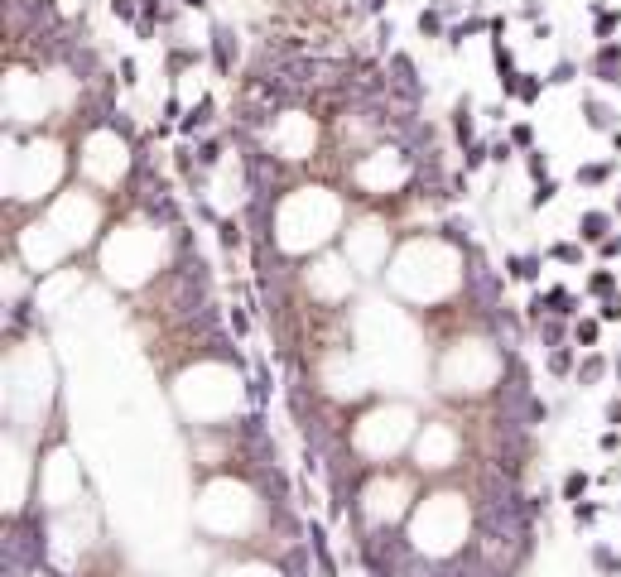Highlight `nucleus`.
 <instances>
[{
    "instance_id": "1",
    "label": "nucleus",
    "mask_w": 621,
    "mask_h": 577,
    "mask_svg": "<svg viewBox=\"0 0 621 577\" xmlns=\"http://www.w3.org/2000/svg\"><path fill=\"white\" fill-rule=\"evenodd\" d=\"M390 92L400 96V101H424V82H419V68H414V58H405V53H395L390 58Z\"/></svg>"
},
{
    "instance_id": "2",
    "label": "nucleus",
    "mask_w": 621,
    "mask_h": 577,
    "mask_svg": "<svg viewBox=\"0 0 621 577\" xmlns=\"http://www.w3.org/2000/svg\"><path fill=\"white\" fill-rule=\"evenodd\" d=\"M212 63H217V73H231L236 68V34L226 24L212 29Z\"/></svg>"
},
{
    "instance_id": "3",
    "label": "nucleus",
    "mask_w": 621,
    "mask_h": 577,
    "mask_svg": "<svg viewBox=\"0 0 621 577\" xmlns=\"http://www.w3.org/2000/svg\"><path fill=\"white\" fill-rule=\"evenodd\" d=\"M578 236H583L588 246H602V241L612 236V217H607V212H583V221H578Z\"/></svg>"
},
{
    "instance_id": "4",
    "label": "nucleus",
    "mask_w": 621,
    "mask_h": 577,
    "mask_svg": "<svg viewBox=\"0 0 621 577\" xmlns=\"http://www.w3.org/2000/svg\"><path fill=\"white\" fill-rule=\"evenodd\" d=\"M539 92H544V82L530 77V73H511V77H506V96H516V101H534Z\"/></svg>"
},
{
    "instance_id": "5",
    "label": "nucleus",
    "mask_w": 621,
    "mask_h": 577,
    "mask_svg": "<svg viewBox=\"0 0 621 577\" xmlns=\"http://www.w3.org/2000/svg\"><path fill=\"white\" fill-rule=\"evenodd\" d=\"M583 116H588V130H612V125H617V111H612V106H602L597 96H588V101H583Z\"/></svg>"
},
{
    "instance_id": "6",
    "label": "nucleus",
    "mask_w": 621,
    "mask_h": 577,
    "mask_svg": "<svg viewBox=\"0 0 621 577\" xmlns=\"http://www.w3.org/2000/svg\"><path fill=\"white\" fill-rule=\"evenodd\" d=\"M212 111H217V101H212V96H203V101H198V106H193V111H188V116L179 120V130H183V135H193V130H203L207 120H212Z\"/></svg>"
},
{
    "instance_id": "7",
    "label": "nucleus",
    "mask_w": 621,
    "mask_h": 577,
    "mask_svg": "<svg viewBox=\"0 0 621 577\" xmlns=\"http://www.w3.org/2000/svg\"><path fill=\"white\" fill-rule=\"evenodd\" d=\"M573 308H578V298H573L568 288H549V293H544V313H554V318H568Z\"/></svg>"
},
{
    "instance_id": "8",
    "label": "nucleus",
    "mask_w": 621,
    "mask_h": 577,
    "mask_svg": "<svg viewBox=\"0 0 621 577\" xmlns=\"http://www.w3.org/2000/svg\"><path fill=\"white\" fill-rule=\"evenodd\" d=\"M506 275L511 280H539V260L534 255H506Z\"/></svg>"
},
{
    "instance_id": "9",
    "label": "nucleus",
    "mask_w": 621,
    "mask_h": 577,
    "mask_svg": "<svg viewBox=\"0 0 621 577\" xmlns=\"http://www.w3.org/2000/svg\"><path fill=\"white\" fill-rule=\"evenodd\" d=\"M612 174H617V164H583V169H578V183H583V188H597V183H607Z\"/></svg>"
},
{
    "instance_id": "10",
    "label": "nucleus",
    "mask_w": 621,
    "mask_h": 577,
    "mask_svg": "<svg viewBox=\"0 0 621 577\" xmlns=\"http://www.w3.org/2000/svg\"><path fill=\"white\" fill-rule=\"evenodd\" d=\"M549 376H554V381L573 376V351H568V347H549Z\"/></svg>"
},
{
    "instance_id": "11",
    "label": "nucleus",
    "mask_w": 621,
    "mask_h": 577,
    "mask_svg": "<svg viewBox=\"0 0 621 577\" xmlns=\"http://www.w3.org/2000/svg\"><path fill=\"white\" fill-rule=\"evenodd\" d=\"M573 77H578V63H573V58H559V63L549 68V77H544V82H554V87H568Z\"/></svg>"
},
{
    "instance_id": "12",
    "label": "nucleus",
    "mask_w": 621,
    "mask_h": 577,
    "mask_svg": "<svg viewBox=\"0 0 621 577\" xmlns=\"http://www.w3.org/2000/svg\"><path fill=\"white\" fill-rule=\"evenodd\" d=\"M453 130H458V140H462V145L472 149V111H467V101H462V106L453 111Z\"/></svg>"
},
{
    "instance_id": "13",
    "label": "nucleus",
    "mask_w": 621,
    "mask_h": 577,
    "mask_svg": "<svg viewBox=\"0 0 621 577\" xmlns=\"http://www.w3.org/2000/svg\"><path fill=\"white\" fill-rule=\"evenodd\" d=\"M593 15H597V44H602V39L621 24V15H617V10H607V15H602V0H593Z\"/></svg>"
},
{
    "instance_id": "14",
    "label": "nucleus",
    "mask_w": 621,
    "mask_h": 577,
    "mask_svg": "<svg viewBox=\"0 0 621 577\" xmlns=\"http://www.w3.org/2000/svg\"><path fill=\"white\" fill-rule=\"evenodd\" d=\"M597 376H607V356H597V351H593V356L583 361V371H578V385H593Z\"/></svg>"
},
{
    "instance_id": "15",
    "label": "nucleus",
    "mask_w": 621,
    "mask_h": 577,
    "mask_svg": "<svg viewBox=\"0 0 621 577\" xmlns=\"http://www.w3.org/2000/svg\"><path fill=\"white\" fill-rule=\"evenodd\" d=\"M549 260H559V265H578V260H583V246H573V241H559V246L549 250Z\"/></svg>"
},
{
    "instance_id": "16",
    "label": "nucleus",
    "mask_w": 621,
    "mask_h": 577,
    "mask_svg": "<svg viewBox=\"0 0 621 577\" xmlns=\"http://www.w3.org/2000/svg\"><path fill=\"white\" fill-rule=\"evenodd\" d=\"M588 288L602 298V293H612V288H617V275H612V270H593V275H588Z\"/></svg>"
},
{
    "instance_id": "17",
    "label": "nucleus",
    "mask_w": 621,
    "mask_h": 577,
    "mask_svg": "<svg viewBox=\"0 0 621 577\" xmlns=\"http://www.w3.org/2000/svg\"><path fill=\"white\" fill-rule=\"evenodd\" d=\"M193 63H198V53H193V48H169V73H174V77H179L183 68H193Z\"/></svg>"
},
{
    "instance_id": "18",
    "label": "nucleus",
    "mask_w": 621,
    "mask_h": 577,
    "mask_svg": "<svg viewBox=\"0 0 621 577\" xmlns=\"http://www.w3.org/2000/svg\"><path fill=\"white\" fill-rule=\"evenodd\" d=\"M539 337H544L549 347H559V342H564V322H559V318H554V322H539Z\"/></svg>"
},
{
    "instance_id": "19",
    "label": "nucleus",
    "mask_w": 621,
    "mask_h": 577,
    "mask_svg": "<svg viewBox=\"0 0 621 577\" xmlns=\"http://www.w3.org/2000/svg\"><path fill=\"white\" fill-rule=\"evenodd\" d=\"M583 491H588V477H583V472H573V477L564 481V495H568V500H578Z\"/></svg>"
},
{
    "instance_id": "20",
    "label": "nucleus",
    "mask_w": 621,
    "mask_h": 577,
    "mask_svg": "<svg viewBox=\"0 0 621 577\" xmlns=\"http://www.w3.org/2000/svg\"><path fill=\"white\" fill-rule=\"evenodd\" d=\"M222 246H226V250L241 246V226H236V221H222Z\"/></svg>"
},
{
    "instance_id": "21",
    "label": "nucleus",
    "mask_w": 621,
    "mask_h": 577,
    "mask_svg": "<svg viewBox=\"0 0 621 577\" xmlns=\"http://www.w3.org/2000/svg\"><path fill=\"white\" fill-rule=\"evenodd\" d=\"M511 145L530 149V145H534V130H530V125H511Z\"/></svg>"
},
{
    "instance_id": "22",
    "label": "nucleus",
    "mask_w": 621,
    "mask_h": 577,
    "mask_svg": "<svg viewBox=\"0 0 621 577\" xmlns=\"http://www.w3.org/2000/svg\"><path fill=\"white\" fill-rule=\"evenodd\" d=\"M217 159H222V140H207L198 149V164H217Z\"/></svg>"
},
{
    "instance_id": "23",
    "label": "nucleus",
    "mask_w": 621,
    "mask_h": 577,
    "mask_svg": "<svg viewBox=\"0 0 621 577\" xmlns=\"http://www.w3.org/2000/svg\"><path fill=\"white\" fill-rule=\"evenodd\" d=\"M554 183H539V192H534V197H530V207H534V212H539V207H549V202H554Z\"/></svg>"
},
{
    "instance_id": "24",
    "label": "nucleus",
    "mask_w": 621,
    "mask_h": 577,
    "mask_svg": "<svg viewBox=\"0 0 621 577\" xmlns=\"http://www.w3.org/2000/svg\"><path fill=\"white\" fill-rule=\"evenodd\" d=\"M419 29H424V34H443V19H438V10H424Z\"/></svg>"
},
{
    "instance_id": "25",
    "label": "nucleus",
    "mask_w": 621,
    "mask_h": 577,
    "mask_svg": "<svg viewBox=\"0 0 621 577\" xmlns=\"http://www.w3.org/2000/svg\"><path fill=\"white\" fill-rule=\"evenodd\" d=\"M525 164H530V174H534L539 183H549V178H544V154H539V149H530V159H525Z\"/></svg>"
},
{
    "instance_id": "26",
    "label": "nucleus",
    "mask_w": 621,
    "mask_h": 577,
    "mask_svg": "<svg viewBox=\"0 0 621 577\" xmlns=\"http://www.w3.org/2000/svg\"><path fill=\"white\" fill-rule=\"evenodd\" d=\"M120 82H125V87L140 82V77H135V58H120Z\"/></svg>"
},
{
    "instance_id": "27",
    "label": "nucleus",
    "mask_w": 621,
    "mask_h": 577,
    "mask_svg": "<svg viewBox=\"0 0 621 577\" xmlns=\"http://www.w3.org/2000/svg\"><path fill=\"white\" fill-rule=\"evenodd\" d=\"M231 327H236V332H251V318H246V308H231Z\"/></svg>"
},
{
    "instance_id": "28",
    "label": "nucleus",
    "mask_w": 621,
    "mask_h": 577,
    "mask_svg": "<svg viewBox=\"0 0 621 577\" xmlns=\"http://www.w3.org/2000/svg\"><path fill=\"white\" fill-rule=\"evenodd\" d=\"M578 342L593 347V342H597V322H578Z\"/></svg>"
},
{
    "instance_id": "29",
    "label": "nucleus",
    "mask_w": 621,
    "mask_h": 577,
    "mask_svg": "<svg viewBox=\"0 0 621 577\" xmlns=\"http://www.w3.org/2000/svg\"><path fill=\"white\" fill-rule=\"evenodd\" d=\"M597 313H602V318H607V322H621V303H617V298H612V303H602V308H597Z\"/></svg>"
},
{
    "instance_id": "30",
    "label": "nucleus",
    "mask_w": 621,
    "mask_h": 577,
    "mask_svg": "<svg viewBox=\"0 0 621 577\" xmlns=\"http://www.w3.org/2000/svg\"><path fill=\"white\" fill-rule=\"evenodd\" d=\"M578 520H583V524H593V520H597V505H593V500H583V505H578Z\"/></svg>"
},
{
    "instance_id": "31",
    "label": "nucleus",
    "mask_w": 621,
    "mask_h": 577,
    "mask_svg": "<svg viewBox=\"0 0 621 577\" xmlns=\"http://www.w3.org/2000/svg\"><path fill=\"white\" fill-rule=\"evenodd\" d=\"M111 10H116L120 19H135V5H130V0H111Z\"/></svg>"
},
{
    "instance_id": "32",
    "label": "nucleus",
    "mask_w": 621,
    "mask_h": 577,
    "mask_svg": "<svg viewBox=\"0 0 621 577\" xmlns=\"http://www.w3.org/2000/svg\"><path fill=\"white\" fill-rule=\"evenodd\" d=\"M520 15H530V19H539V15H544V5H539V0H525V5H520Z\"/></svg>"
},
{
    "instance_id": "33",
    "label": "nucleus",
    "mask_w": 621,
    "mask_h": 577,
    "mask_svg": "<svg viewBox=\"0 0 621 577\" xmlns=\"http://www.w3.org/2000/svg\"><path fill=\"white\" fill-rule=\"evenodd\" d=\"M602 255H621V236H607V241H602Z\"/></svg>"
},
{
    "instance_id": "34",
    "label": "nucleus",
    "mask_w": 621,
    "mask_h": 577,
    "mask_svg": "<svg viewBox=\"0 0 621 577\" xmlns=\"http://www.w3.org/2000/svg\"><path fill=\"white\" fill-rule=\"evenodd\" d=\"M607 419H612V423H621V399H612V404H607Z\"/></svg>"
},
{
    "instance_id": "35",
    "label": "nucleus",
    "mask_w": 621,
    "mask_h": 577,
    "mask_svg": "<svg viewBox=\"0 0 621 577\" xmlns=\"http://www.w3.org/2000/svg\"><path fill=\"white\" fill-rule=\"evenodd\" d=\"M366 10H371V15H381V10H386V0H366Z\"/></svg>"
},
{
    "instance_id": "36",
    "label": "nucleus",
    "mask_w": 621,
    "mask_h": 577,
    "mask_svg": "<svg viewBox=\"0 0 621 577\" xmlns=\"http://www.w3.org/2000/svg\"><path fill=\"white\" fill-rule=\"evenodd\" d=\"M433 10H453V0H433Z\"/></svg>"
},
{
    "instance_id": "37",
    "label": "nucleus",
    "mask_w": 621,
    "mask_h": 577,
    "mask_svg": "<svg viewBox=\"0 0 621 577\" xmlns=\"http://www.w3.org/2000/svg\"><path fill=\"white\" fill-rule=\"evenodd\" d=\"M183 5H207V0H183Z\"/></svg>"
},
{
    "instance_id": "38",
    "label": "nucleus",
    "mask_w": 621,
    "mask_h": 577,
    "mask_svg": "<svg viewBox=\"0 0 621 577\" xmlns=\"http://www.w3.org/2000/svg\"><path fill=\"white\" fill-rule=\"evenodd\" d=\"M617 207H621V202H617Z\"/></svg>"
}]
</instances>
